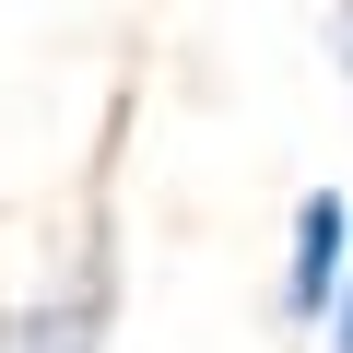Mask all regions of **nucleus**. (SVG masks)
<instances>
[{"label": "nucleus", "instance_id": "obj_1", "mask_svg": "<svg viewBox=\"0 0 353 353\" xmlns=\"http://www.w3.org/2000/svg\"><path fill=\"white\" fill-rule=\"evenodd\" d=\"M341 283H353V201L341 189H306L294 201V259H283V318L318 330Z\"/></svg>", "mask_w": 353, "mask_h": 353}, {"label": "nucleus", "instance_id": "obj_2", "mask_svg": "<svg viewBox=\"0 0 353 353\" xmlns=\"http://www.w3.org/2000/svg\"><path fill=\"white\" fill-rule=\"evenodd\" d=\"M0 353H106V271H83L48 306H24L12 330H0Z\"/></svg>", "mask_w": 353, "mask_h": 353}, {"label": "nucleus", "instance_id": "obj_3", "mask_svg": "<svg viewBox=\"0 0 353 353\" xmlns=\"http://www.w3.org/2000/svg\"><path fill=\"white\" fill-rule=\"evenodd\" d=\"M330 59H341V83H353V0H330Z\"/></svg>", "mask_w": 353, "mask_h": 353}, {"label": "nucleus", "instance_id": "obj_4", "mask_svg": "<svg viewBox=\"0 0 353 353\" xmlns=\"http://www.w3.org/2000/svg\"><path fill=\"white\" fill-rule=\"evenodd\" d=\"M330 353H353V283L330 294Z\"/></svg>", "mask_w": 353, "mask_h": 353}]
</instances>
